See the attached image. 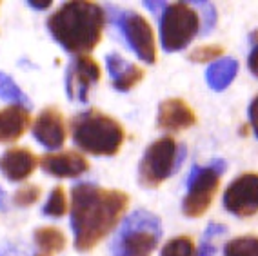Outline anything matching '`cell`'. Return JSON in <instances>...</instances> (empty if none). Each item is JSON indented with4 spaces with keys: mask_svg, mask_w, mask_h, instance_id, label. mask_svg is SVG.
Wrapping results in <instances>:
<instances>
[{
    "mask_svg": "<svg viewBox=\"0 0 258 256\" xmlns=\"http://www.w3.org/2000/svg\"><path fill=\"white\" fill-rule=\"evenodd\" d=\"M224 207L231 215L247 218L258 213V174L245 173L227 185L224 193Z\"/></svg>",
    "mask_w": 258,
    "mask_h": 256,
    "instance_id": "9c48e42d",
    "label": "cell"
},
{
    "mask_svg": "<svg viewBox=\"0 0 258 256\" xmlns=\"http://www.w3.org/2000/svg\"><path fill=\"white\" fill-rule=\"evenodd\" d=\"M40 198V187L38 185H24L15 193V204L19 207H29Z\"/></svg>",
    "mask_w": 258,
    "mask_h": 256,
    "instance_id": "cb8c5ba5",
    "label": "cell"
},
{
    "mask_svg": "<svg viewBox=\"0 0 258 256\" xmlns=\"http://www.w3.org/2000/svg\"><path fill=\"white\" fill-rule=\"evenodd\" d=\"M75 146L95 156H113L124 142V127L98 109H88L71 118Z\"/></svg>",
    "mask_w": 258,
    "mask_h": 256,
    "instance_id": "3957f363",
    "label": "cell"
},
{
    "mask_svg": "<svg viewBox=\"0 0 258 256\" xmlns=\"http://www.w3.org/2000/svg\"><path fill=\"white\" fill-rule=\"evenodd\" d=\"M28 6H29V8H33V10L44 11V10H47V8L51 6V0H46V2H35V0H29Z\"/></svg>",
    "mask_w": 258,
    "mask_h": 256,
    "instance_id": "4dcf8cb0",
    "label": "cell"
},
{
    "mask_svg": "<svg viewBox=\"0 0 258 256\" xmlns=\"http://www.w3.org/2000/svg\"><path fill=\"white\" fill-rule=\"evenodd\" d=\"M251 40H253V49L249 53V58H247V64L249 69H251V73L254 77H258V31H254L251 35Z\"/></svg>",
    "mask_w": 258,
    "mask_h": 256,
    "instance_id": "484cf974",
    "label": "cell"
},
{
    "mask_svg": "<svg viewBox=\"0 0 258 256\" xmlns=\"http://www.w3.org/2000/svg\"><path fill=\"white\" fill-rule=\"evenodd\" d=\"M35 243L46 252H58L66 247V236L55 227H40L35 231Z\"/></svg>",
    "mask_w": 258,
    "mask_h": 256,
    "instance_id": "d6986e66",
    "label": "cell"
},
{
    "mask_svg": "<svg viewBox=\"0 0 258 256\" xmlns=\"http://www.w3.org/2000/svg\"><path fill=\"white\" fill-rule=\"evenodd\" d=\"M0 98L6 102H11L13 105H19L24 109H29L31 107V102H29L28 95L19 87V84L15 82L10 75H6L0 71Z\"/></svg>",
    "mask_w": 258,
    "mask_h": 256,
    "instance_id": "ac0fdd59",
    "label": "cell"
},
{
    "mask_svg": "<svg viewBox=\"0 0 258 256\" xmlns=\"http://www.w3.org/2000/svg\"><path fill=\"white\" fill-rule=\"evenodd\" d=\"M100 80V68L91 56H75L66 71V91L70 100L86 104L91 87Z\"/></svg>",
    "mask_w": 258,
    "mask_h": 256,
    "instance_id": "30bf717a",
    "label": "cell"
},
{
    "mask_svg": "<svg viewBox=\"0 0 258 256\" xmlns=\"http://www.w3.org/2000/svg\"><path fill=\"white\" fill-rule=\"evenodd\" d=\"M68 211V200H66V193L62 187H55L51 191L49 198H47L46 206L42 209V213L51 218H60V216L66 215Z\"/></svg>",
    "mask_w": 258,
    "mask_h": 256,
    "instance_id": "44dd1931",
    "label": "cell"
},
{
    "mask_svg": "<svg viewBox=\"0 0 258 256\" xmlns=\"http://www.w3.org/2000/svg\"><path fill=\"white\" fill-rule=\"evenodd\" d=\"M224 171H226L224 160H213L208 167L193 165L187 178V195L182 202V211L185 216L199 218L209 209Z\"/></svg>",
    "mask_w": 258,
    "mask_h": 256,
    "instance_id": "52a82bcc",
    "label": "cell"
},
{
    "mask_svg": "<svg viewBox=\"0 0 258 256\" xmlns=\"http://www.w3.org/2000/svg\"><path fill=\"white\" fill-rule=\"evenodd\" d=\"M106 11L95 2L73 0L66 2L51 15L47 29L68 53L77 56L88 55L102 38Z\"/></svg>",
    "mask_w": 258,
    "mask_h": 256,
    "instance_id": "7a4b0ae2",
    "label": "cell"
},
{
    "mask_svg": "<svg viewBox=\"0 0 258 256\" xmlns=\"http://www.w3.org/2000/svg\"><path fill=\"white\" fill-rule=\"evenodd\" d=\"M238 73V62L235 58H220L213 62L206 71V80L215 91H224Z\"/></svg>",
    "mask_w": 258,
    "mask_h": 256,
    "instance_id": "e0dca14e",
    "label": "cell"
},
{
    "mask_svg": "<svg viewBox=\"0 0 258 256\" xmlns=\"http://www.w3.org/2000/svg\"><path fill=\"white\" fill-rule=\"evenodd\" d=\"M224 256H258V236H240L227 242Z\"/></svg>",
    "mask_w": 258,
    "mask_h": 256,
    "instance_id": "ffe728a7",
    "label": "cell"
},
{
    "mask_svg": "<svg viewBox=\"0 0 258 256\" xmlns=\"http://www.w3.org/2000/svg\"><path fill=\"white\" fill-rule=\"evenodd\" d=\"M33 137L46 149H60L66 142V123L56 107H46L40 111L35 123H33Z\"/></svg>",
    "mask_w": 258,
    "mask_h": 256,
    "instance_id": "8fae6325",
    "label": "cell"
},
{
    "mask_svg": "<svg viewBox=\"0 0 258 256\" xmlns=\"http://www.w3.org/2000/svg\"><path fill=\"white\" fill-rule=\"evenodd\" d=\"M200 29V15L191 4H167L160 13V44L167 53L187 47Z\"/></svg>",
    "mask_w": 258,
    "mask_h": 256,
    "instance_id": "5b68a950",
    "label": "cell"
},
{
    "mask_svg": "<svg viewBox=\"0 0 258 256\" xmlns=\"http://www.w3.org/2000/svg\"><path fill=\"white\" fill-rule=\"evenodd\" d=\"M37 256H47V254H37Z\"/></svg>",
    "mask_w": 258,
    "mask_h": 256,
    "instance_id": "d6a6232c",
    "label": "cell"
},
{
    "mask_svg": "<svg viewBox=\"0 0 258 256\" xmlns=\"http://www.w3.org/2000/svg\"><path fill=\"white\" fill-rule=\"evenodd\" d=\"M38 158L26 147H11L0 156V171L10 182H24L37 169Z\"/></svg>",
    "mask_w": 258,
    "mask_h": 256,
    "instance_id": "7c38bea8",
    "label": "cell"
},
{
    "mask_svg": "<svg viewBox=\"0 0 258 256\" xmlns=\"http://www.w3.org/2000/svg\"><path fill=\"white\" fill-rule=\"evenodd\" d=\"M106 66L116 91H129L144 78V71L139 66L131 64L116 53L106 56Z\"/></svg>",
    "mask_w": 258,
    "mask_h": 256,
    "instance_id": "9a60e30c",
    "label": "cell"
},
{
    "mask_svg": "<svg viewBox=\"0 0 258 256\" xmlns=\"http://www.w3.org/2000/svg\"><path fill=\"white\" fill-rule=\"evenodd\" d=\"M160 256H195V243L189 236H176L162 247Z\"/></svg>",
    "mask_w": 258,
    "mask_h": 256,
    "instance_id": "7402d4cb",
    "label": "cell"
},
{
    "mask_svg": "<svg viewBox=\"0 0 258 256\" xmlns=\"http://www.w3.org/2000/svg\"><path fill=\"white\" fill-rule=\"evenodd\" d=\"M129 197L116 189H104L95 183H77L71 189V229L75 247L91 251L116 227L127 209Z\"/></svg>",
    "mask_w": 258,
    "mask_h": 256,
    "instance_id": "6da1fadb",
    "label": "cell"
},
{
    "mask_svg": "<svg viewBox=\"0 0 258 256\" xmlns=\"http://www.w3.org/2000/svg\"><path fill=\"white\" fill-rule=\"evenodd\" d=\"M162 236V225L157 215L146 209L133 211L120 225L111 243L113 256H151Z\"/></svg>",
    "mask_w": 258,
    "mask_h": 256,
    "instance_id": "277c9868",
    "label": "cell"
},
{
    "mask_svg": "<svg viewBox=\"0 0 258 256\" xmlns=\"http://www.w3.org/2000/svg\"><path fill=\"white\" fill-rule=\"evenodd\" d=\"M0 209L2 211H6L8 207H6V193L0 189Z\"/></svg>",
    "mask_w": 258,
    "mask_h": 256,
    "instance_id": "1f68e13d",
    "label": "cell"
},
{
    "mask_svg": "<svg viewBox=\"0 0 258 256\" xmlns=\"http://www.w3.org/2000/svg\"><path fill=\"white\" fill-rule=\"evenodd\" d=\"M195 6L197 10H200L202 13V33L200 35H208L209 31H211L213 28H215V22H217V11H215V6L209 4V2H195Z\"/></svg>",
    "mask_w": 258,
    "mask_h": 256,
    "instance_id": "603a6c76",
    "label": "cell"
},
{
    "mask_svg": "<svg viewBox=\"0 0 258 256\" xmlns=\"http://www.w3.org/2000/svg\"><path fill=\"white\" fill-rule=\"evenodd\" d=\"M29 123H31V116H29V111L24 107L10 105L0 109V142H17L28 131Z\"/></svg>",
    "mask_w": 258,
    "mask_h": 256,
    "instance_id": "2e32d148",
    "label": "cell"
},
{
    "mask_svg": "<svg viewBox=\"0 0 258 256\" xmlns=\"http://www.w3.org/2000/svg\"><path fill=\"white\" fill-rule=\"evenodd\" d=\"M222 233H226V227H224V225L211 224L208 227V231H206V234H204V238H206V240H209L211 236H217V234H222Z\"/></svg>",
    "mask_w": 258,
    "mask_h": 256,
    "instance_id": "f1b7e54d",
    "label": "cell"
},
{
    "mask_svg": "<svg viewBox=\"0 0 258 256\" xmlns=\"http://www.w3.org/2000/svg\"><path fill=\"white\" fill-rule=\"evenodd\" d=\"M42 169L56 178H77L89 169L88 160L77 151H62L46 155L40 160Z\"/></svg>",
    "mask_w": 258,
    "mask_h": 256,
    "instance_id": "4fadbf2b",
    "label": "cell"
},
{
    "mask_svg": "<svg viewBox=\"0 0 258 256\" xmlns=\"http://www.w3.org/2000/svg\"><path fill=\"white\" fill-rule=\"evenodd\" d=\"M197 122L195 111L182 98H167L158 107V127L164 131H182Z\"/></svg>",
    "mask_w": 258,
    "mask_h": 256,
    "instance_id": "5bb4252c",
    "label": "cell"
},
{
    "mask_svg": "<svg viewBox=\"0 0 258 256\" xmlns=\"http://www.w3.org/2000/svg\"><path fill=\"white\" fill-rule=\"evenodd\" d=\"M185 147L178 146L171 137L158 138L144 153L139 167V180L144 187L155 189L167 180L184 162Z\"/></svg>",
    "mask_w": 258,
    "mask_h": 256,
    "instance_id": "8992f818",
    "label": "cell"
},
{
    "mask_svg": "<svg viewBox=\"0 0 258 256\" xmlns=\"http://www.w3.org/2000/svg\"><path fill=\"white\" fill-rule=\"evenodd\" d=\"M249 123L253 127L254 137L258 138V96H254L251 105H249Z\"/></svg>",
    "mask_w": 258,
    "mask_h": 256,
    "instance_id": "4316f807",
    "label": "cell"
},
{
    "mask_svg": "<svg viewBox=\"0 0 258 256\" xmlns=\"http://www.w3.org/2000/svg\"><path fill=\"white\" fill-rule=\"evenodd\" d=\"M222 55V47L218 46H204V47H197V49L189 55V58L193 62H208V60L218 58Z\"/></svg>",
    "mask_w": 258,
    "mask_h": 256,
    "instance_id": "d4e9b609",
    "label": "cell"
},
{
    "mask_svg": "<svg viewBox=\"0 0 258 256\" xmlns=\"http://www.w3.org/2000/svg\"><path fill=\"white\" fill-rule=\"evenodd\" d=\"M107 10L111 13V22L120 28L125 42L135 51V55L144 60L146 64H155L157 46H155V35L148 20L135 11H122L113 6H109Z\"/></svg>",
    "mask_w": 258,
    "mask_h": 256,
    "instance_id": "ba28073f",
    "label": "cell"
},
{
    "mask_svg": "<svg viewBox=\"0 0 258 256\" xmlns=\"http://www.w3.org/2000/svg\"><path fill=\"white\" fill-rule=\"evenodd\" d=\"M215 254V245L209 243V240H204L202 245L199 247V251L195 252V256H213Z\"/></svg>",
    "mask_w": 258,
    "mask_h": 256,
    "instance_id": "83f0119b",
    "label": "cell"
},
{
    "mask_svg": "<svg viewBox=\"0 0 258 256\" xmlns=\"http://www.w3.org/2000/svg\"><path fill=\"white\" fill-rule=\"evenodd\" d=\"M166 2H144V8H148V10H151L155 15H160L162 11H164V8H166Z\"/></svg>",
    "mask_w": 258,
    "mask_h": 256,
    "instance_id": "f546056e",
    "label": "cell"
}]
</instances>
